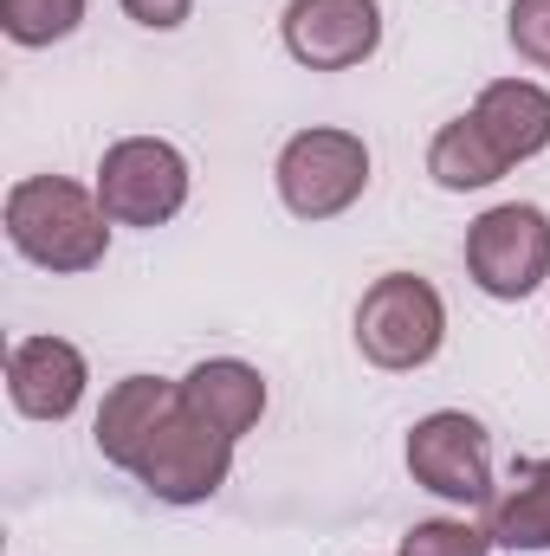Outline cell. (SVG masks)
I'll return each instance as SVG.
<instances>
[{
  "label": "cell",
  "instance_id": "5bb4252c",
  "mask_svg": "<svg viewBox=\"0 0 550 556\" xmlns=\"http://www.w3.org/2000/svg\"><path fill=\"white\" fill-rule=\"evenodd\" d=\"M512 162L492 149V137L473 124V111L466 117H453V124H440L434 142H427V175L447 188V194H473V188H492L499 175H505Z\"/></svg>",
  "mask_w": 550,
  "mask_h": 556
},
{
  "label": "cell",
  "instance_id": "5b68a950",
  "mask_svg": "<svg viewBox=\"0 0 550 556\" xmlns=\"http://www.w3.org/2000/svg\"><path fill=\"white\" fill-rule=\"evenodd\" d=\"M98 201L111 227H162L188 207V155L162 137H124L98 162Z\"/></svg>",
  "mask_w": 550,
  "mask_h": 556
},
{
  "label": "cell",
  "instance_id": "4fadbf2b",
  "mask_svg": "<svg viewBox=\"0 0 550 556\" xmlns=\"http://www.w3.org/2000/svg\"><path fill=\"white\" fill-rule=\"evenodd\" d=\"M486 538L505 551H550V459L512 466V485L486 505Z\"/></svg>",
  "mask_w": 550,
  "mask_h": 556
},
{
  "label": "cell",
  "instance_id": "3957f363",
  "mask_svg": "<svg viewBox=\"0 0 550 556\" xmlns=\"http://www.w3.org/2000/svg\"><path fill=\"white\" fill-rule=\"evenodd\" d=\"M273 181L298 220H337L370 188V142L357 130H298L278 149Z\"/></svg>",
  "mask_w": 550,
  "mask_h": 556
},
{
  "label": "cell",
  "instance_id": "ac0fdd59",
  "mask_svg": "<svg viewBox=\"0 0 550 556\" xmlns=\"http://www.w3.org/2000/svg\"><path fill=\"white\" fill-rule=\"evenodd\" d=\"M188 7H195V0H124V13H130L137 26H149V33H175V26L188 20Z\"/></svg>",
  "mask_w": 550,
  "mask_h": 556
},
{
  "label": "cell",
  "instance_id": "ba28073f",
  "mask_svg": "<svg viewBox=\"0 0 550 556\" xmlns=\"http://www.w3.org/2000/svg\"><path fill=\"white\" fill-rule=\"evenodd\" d=\"M278 26L304 72H350L383 46V0H291Z\"/></svg>",
  "mask_w": 550,
  "mask_h": 556
},
{
  "label": "cell",
  "instance_id": "7c38bea8",
  "mask_svg": "<svg viewBox=\"0 0 550 556\" xmlns=\"http://www.w3.org/2000/svg\"><path fill=\"white\" fill-rule=\"evenodd\" d=\"M473 124L492 137V149L518 168L550 149V91L532 78H492L473 104Z\"/></svg>",
  "mask_w": 550,
  "mask_h": 556
},
{
  "label": "cell",
  "instance_id": "52a82bcc",
  "mask_svg": "<svg viewBox=\"0 0 550 556\" xmlns=\"http://www.w3.org/2000/svg\"><path fill=\"white\" fill-rule=\"evenodd\" d=\"M227 472H234V440L214 433L208 420H195L188 408H175V420L142 453L137 485L162 505H208L227 485Z\"/></svg>",
  "mask_w": 550,
  "mask_h": 556
},
{
  "label": "cell",
  "instance_id": "7a4b0ae2",
  "mask_svg": "<svg viewBox=\"0 0 550 556\" xmlns=\"http://www.w3.org/2000/svg\"><path fill=\"white\" fill-rule=\"evenodd\" d=\"M447 343V304L440 291L421 273H383L363 304H357V350L389 369V376H409V369H427Z\"/></svg>",
  "mask_w": 550,
  "mask_h": 556
},
{
  "label": "cell",
  "instance_id": "9c48e42d",
  "mask_svg": "<svg viewBox=\"0 0 550 556\" xmlns=\"http://www.w3.org/2000/svg\"><path fill=\"white\" fill-rule=\"evenodd\" d=\"M85 350L65 337H26L7 350V395L26 420H65L85 402Z\"/></svg>",
  "mask_w": 550,
  "mask_h": 556
},
{
  "label": "cell",
  "instance_id": "e0dca14e",
  "mask_svg": "<svg viewBox=\"0 0 550 556\" xmlns=\"http://www.w3.org/2000/svg\"><path fill=\"white\" fill-rule=\"evenodd\" d=\"M505 39H512V52H518L525 65L550 72V0H512Z\"/></svg>",
  "mask_w": 550,
  "mask_h": 556
},
{
  "label": "cell",
  "instance_id": "6da1fadb",
  "mask_svg": "<svg viewBox=\"0 0 550 556\" xmlns=\"http://www.w3.org/2000/svg\"><path fill=\"white\" fill-rule=\"evenodd\" d=\"M7 240L46 273H91L111 253V214L98 188H78L65 175H26L7 188Z\"/></svg>",
  "mask_w": 550,
  "mask_h": 556
},
{
  "label": "cell",
  "instance_id": "8992f818",
  "mask_svg": "<svg viewBox=\"0 0 550 556\" xmlns=\"http://www.w3.org/2000/svg\"><path fill=\"white\" fill-rule=\"evenodd\" d=\"M409 472L421 492H434L460 511L492 505V440L460 408H434L409 427Z\"/></svg>",
  "mask_w": 550,
  "mask_h": 556
},
{
  "label": "cell",
  "instance_id": "9a60e30c",
  "mask_svg": "<svg viewBox=\"0 0 550 556\" xmlns=\"http://www.w3.org/2000/svg\"><path fill=\"white\" fill-rule=\"evenodd\" d=\"M85 20V0H0V33L13 46H59Z\"/></svg>",
  "mask_w": 550,
  "mask_h": 556
},
{
  "label": "cell",
  "instance_id": "30bf717a",
  "mask_svg": "<svg viewBox=\"0 0 550 556\" xmlns=\"http://www.w3.org/2000/svg\"><path fill=\"white\" fill-rule=\"evenodd\" d=\"M175 408H182V382H162V376H124V382L104 395L91 440H98V453H104L111 466L137 472L142 453L155 446V433L175 420Z\"/></svg>",
  "mask_w": 550,
  "mask_h": 556
},
{
  "label": "cell",
  "instance_id": "2e32d148",
  "mask_svg": "<svg viewBox=\"0 0 550 556\" xmlns=\"http://www.w3.org/2000/svg\"><path fill=\"white\" fill-rule=\"evenodd\" d=\"M486 551H492V538L466 518H427L402 538V556H486Z\"/></svg>",
  "mask_w": 550,
  "mask_h": 556
},
{
  "label": "cell",
  "instance_id": "8fae6325",
  "mask_svg": "<svg viewBox=\"0 0 550 556\" xmlns=\"http://www.w3.org/2000/svg\"><path fill=\"white\" fill-rule=\"evenodd\" d=\"M182 408L195 420H208L214 433L240 440V433H253L260 415H266V376H260L253 363H240V356L195 363V369L182 376Z\"/></svg>",
  "mask_w": 550,
  "mask_h": 556
},
{
  "label": "cell",
  "instance_id": "277c9868",
  "mask_svg": "<svg viewBox=\"0 0 550 556\" xmlns=\"http://www.w3.org/2000/svg\"><path fill=\"white\" fill-rule=\"evenodd\" d=\"M466 273L486 298L518 304L550 278V214L532 201H499L466 227Z\"/></svg>",
  "mask_w": 550,
  "mask_h": 556
}]
</instances>
